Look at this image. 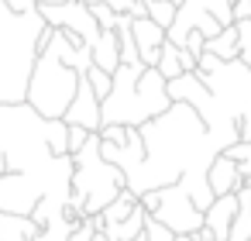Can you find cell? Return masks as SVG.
<instances>
[{
    "label": "cell",
    "instance_id": "6da1fadb",
    "mask_svg": "<svg viewBox=\"0 0 251 241\" xmlns=\"http://www.w3.org/2000/svg\"><path fill=\"white\" fill-rule=\"evenodd\" d=\"M45 35L49 25L38 7L21 14L11 11L7 0H0V107L28 100V80Z\"/></svg>",
    "mask_w": 251,
    "mask_h": 241
},
{
    "label": "cell",
    "instance_id": "7a4b0ae2",
    "mask_svg": "<svg viewBox=\"0 0 251 241\" xmlns=\"http://www.w3.org/2000/svg\"><path fill=\"white\" fill-rule=\"evenodd\" d=\"M172 107L169 97V80L155 66H117L110 93L100 100L103 124H124V128H141L145 121L165 114Z\"/></svg>",
    "mask_w": 251,
    "mask_h": 241
},
{
    "label": "cell",
    "instance_id": "3957f363",
    "mask_svg": "<svg viewBox=\"0 0 251 241\" xmlns=\"http://www.w3.org/2000/svg\"><path fill=\"white\" fill-rule=\"evenodd\" d=\"M127 189V176L103 159L100 134H90V141L73 155V189L66 200V220L83 224L86 217H97L107 210L110 200H117Z\"/></svg>",
    "mask_w": 251,
    "mask_h": 241
},
{
    "label": "cell",
    "instance_id": "277c9868",
    "mask_svg": "<svg viewBox=\"0 0 251 241\" xmlns=\"http://www.w3.org/2000/svg\"><path fill=\"white\" fill-rule=\"evenodd\" d=\"M83 73H76L52 45H49V35L42 42V52L35 59V69H31V80H28V107L49 121L62 117L76 97V86H79Z\"/></svg>",
    "mask_w": 251,
    "mask_h": 241
},
{
    "label": "cell",
    "instance_id": "5b68a950",
    "mask_svg": "<svg viewBox=\"0 0 251 241\" xmlns=\"http://www.w3.org/2000/svg\"><path fill=\"white\" fill-rule=\"evenodd\" d=\"M227 25H234V0H182L172 28L165 31L172 45H182L189 31H200L203 38L220 35Z\"/></svg>",
    "mask_w": 251,
    "mask_h": 241
},
{
    "label": "cell",
    "instance_id": "8992f818",
    "mask_svg": "<svg viewBox=\"0 0 251 241\" xmlns=\"http://www.w3.org/2000/svg\"><path fill=\"white\" fill-rule=\"evenodd\" d=\"M151 217H155L158 224H165L169 231H176V234L203 231V210L189 200V193H186L179 183H172V186L162 189V200H158V207H155Z\"/></svg>",
    "mask_w": 251,
    "mask_h": 241
},
{
    "label": "cell",
    "instance_id": "52a82bcc",
    "mask_svg": "<svg viewBox=\"0 0 251 241\" xmlns=\"http://www.w3.org/2000/svg\"><path fill=\"white\" fill-rule=\"evenodd\" d=\"M38 11H42V18H45L49 28H62V31L83 38L90 49H93V42L103 31L97 25V18H93V11H90L86 0H73V4H59V7H38Z\"/></svg>",
    "mask_w": 251,
    "mask_h": 241
},
{
    "label": "cell",
    "instance_id": "ba28073f",
    "mask_svg": "<svg viewBox=\"0 0 251 241\" xmlns=\"http://www.w3.org/2000/svg\"><path fill=\"white\" fill-rule=\"evenodd\" d=\"M45 189L31 172H14L7 169L0 176V210L7 214H35V207L42 203Z\"/></svg>",
    "mask_w": 251,
    "mask_h": 241
},
{
    "label": "cell",
    "instance_id": "9c48e42d",
    "mask_svg": "<svg viewBox=\"0 0 251 241\" xmlns=\"http://www.w3.org/2000/svg\"><path fill=\"white\" fill-rule=\"evenodd\" d=\"M62 121H66V124H83L86 131H100V124H103V114H100V97L93 93V86H90V80H86V76L79 80L76 97H73L69 110L62 114Z\"/></svg>",
    "mask_w": 251,
    "mask_h": 241
},
{
    "label": "cell",
    "instance_id": "30bf717a",
    "mask_svg": "<svg viewBox=\"0 0 251 241\" xmlns=\"http://www.w3.org/2000/svg\"><path fill=\"white\" fill-rule=\"evenodd\" d=\"M234 217H237V193L213 196V203L203 210V238L206 241H227Z\"/></svg>",
    "mask_w": 251,
    "mask_h": 241
},
{
    "label": "cell",
    "instance_id": "8fae6325",
    "mask_svg": "<svg viewBox=\"0 0 251 241\" xmlns=\"http://www.w3.org/2000/svg\"><path fill=\"white\" fill-rule=\"evenodd\" d=\"M131 38H134V45H138V59H141V66H155V62H158L162 45L169 42L165 28H162V25H155L148 14L131 21Z\"/></svg>",
    "mask_w": 251,
    "mask_h": 241
},
{
    "label": "cell",
    "instance_id": "7c38bea8",
    "mask_svg": "<svg viewBox=\"0 0 251 241\" xmlns=\"http://www.w3.org/2000/svg\"><path fill=\"white\" fill-rule=\"evenodd\" d=\"M206 183L213 189V196H224V193H237L244 186V176H241V165L237 159H230L227 152H217L210 169H206Z\"/></svg>",
    "mask_w": 251,
    "mask_h": 241
},
{
    "label": "cell",
    "instance_id": "4fadbf2b",
    "mask_svg": "<svg viewBox=\"0 0 251 241\" xmlns=\"http://www.w3.org/2000/svg\"><path fill=\"white\" fill-rule=\"evenodd\" d=\"M93 224H97V231L107 234V241H134V238L145 234L148 210H145L141 200H138V207H134L127 217H121V220H100V217H93Z\"/></svg>",
    "mask_w": 251,
    "mask_h": 241
},
{
    "label": "cell",
    "instance_id": "5bb4252c",
    "mask_svg": "<svg viewBox=\"0 0 251 241\" xmlns=\"http://www.w3.org/2000/svg\"><path fill=\"white\" fill-rule=\"evenodd\" d=\"M38 234H42V224L31 214L0 210V241H35Z\"/></svg>",
    "mask_w": 251,
    "mask_h": 241
},
{
    "label": "cell",
    "instance_id": "9a60e30c",
    "mask_svg": "<svg viewBox=\"0 0 251 241\" xmlns=\"http://www.w3.org/2000/svg\"><path fill=\"white\" fill-rule=\"evenodd\" d=\"M90 55H93V66L97 69H103V73L114 76L117 66H121V38H117V28H103L100 38L93 42Z\"/></svg>",
    "mask_w": 251,
    "mask_h": 241
},
{
    "label": "cell",
    "instance_id": "2e32d148",
    "mask_svg": "<svg viewBox=\"0 0 251 241\" xmlns=\"http://www.w3.org/2000/svg\"><path fill=\"white\" fill-rule=\"evenodd\" d=\"M203 52H210V55H217L220 62H230V59H237V28L234 25H227L220 35H213V38H206V45H203Z\"/></svg>",
    "mask_w": 251,
    "mask_h": 241
},
{
    "label": "cell",
    "instance_id": "e0dca14e",
    "mask_svg": "<svg viewBox=\"0 0 251 241\" xmlns=\"http://www.w3.org/2000/svg\"><path fill=\"white\" fill-rule=\"evenodd\" d=\"M155 69H158L165 80H176V76H182V73H186V66H182V45H172V42H165V45H162V52H158V62H155Z\"/></svg>",
    "mask_w": 251,
    "mask_h": 241
},
{
    "label": "cell",
    "instance_id": "ac0fdd59",
    "mask_svg": "<svg viewBox=\"0 0 251 241\" xmlns=\"http://www.w3.org/2000/svg\"><path fill=\"white\" fill-rule=\"evenodd\" d=\"M45 145L52 155H69V124L62 117L49 121V131H45Z\"/></svg>",
    "mask_w": 251,
    "mask_h": 241
},
{
    "label": "cell",
    "instance_id": "d6986e66",
    "mask_svg": "<svg viewBox=\"0 0 251 241\" xmlns=\"http://www.w3.org/2000/svg\"><path fill=\"white\" fill-rule=\"evenodd\" d=\"M134 207H138V196H134L131 189H124V193H121L117 200H110V203H107V210H103V214H97V217H100V220H121V217H127Z\"/></svg>",
    "mask_w": 251,
    "mask_h": 241
},
{
    "label": "cell",
    "instance_id": "ffe728a7",
    "mask_svg": "<svg viewBox=\"0 0 251 241\" xmlns=\"http://www.w3.org/2000/svg\"><path fill=\"white\" fill-rule=\"evenodd\" d=\"M145 7H148V18H151L155 25H162L165 31L172 28L176 11H179V4H176V0H151V4H145Z\"/></svg>",
    "mask_w": 251,
    "mask_h": 241
},
{
    "label": "cell",
    "instance_id": "44dd1931",
    "mask_svg": "<svg viewBox=\"0 0 251 241\" xmlns=\"http://www.w3.org/2000/svg\"><path fill=\"white\" fill-rule=\"evenodd\" d=\"M234 28H237V59L251 69V18L234 21Z\"/></svg>",
    "mask_w": 251,
    "mask_h": 241
},
{
    "label": "cell",
    "instance_id": "7402d4cb",
    "mask_svg": "<svg viewBox=\"0 0 251 241\" xmlns=\"http://www.w3.org/2000/svg\"><path fill=\"white\" fill-rule=\"evenodd\" d=\"M248 238H251V210L237 207V217H234V224H230L227 241H248Z\"/></svg>",
    "mask_w": 251,
    "mask_h": 241
},
{
    "label": "cell",
    "instance_id": "603a6c76",
    "mask_svg": "<svg viewBox=\"0 0 251 241\" xmlns=\"http://www.w3.org/2000/svg\"><path fill=\"white\" fill-rule=\"evenodd\" d=\"M227 155H230V159H237L241 176L251 183V141H237V145H230V148H227Z\"/></svg>",
    "mask_w": 251,
    "mask_h": 241
},
{
    "label": "cell",
    "instance_id": "cb8c5ba5",
    "mask_svg": "<svg viewBox=\"0 0 251 241\" xmlns=\"http://www.w3.org/2000/svg\"><path fill=\"white\" fill-rule=\"evenodd\" d=\"M90 11H93V18H97V25L100 28H117L127 14H117V11H110V4H90Z\"/></svg>",
    "mask_w": 251,
    "mask_h": 241
},
{
    "label": "cell",
    "instance_id": "d4e9b609",
    "mask_svg": "<svg viewBox=\"0 0 251 241\" xmlns=\"http://www.w3.org/2000/svg\"><path fill=\"white\" fill-rule=\"evenodd\" d=\"M86 80H90V86H93V93H97L100 100H103V97L110 93V86H114V76H110V73H103V69H97V66H90Z\"/></svg>",
    "mask_w": 251,
    "mask_h": 241
},
{
    "label": "cell",
    "instance_id": "484cf974",
    "mask_svg": "<svg viewBox=\"0 0 251 241\" xmlns=\"http://www.w3.org/2000/svg\"><path fill=\"white\" fill-rule=\"evenodd\" d=\"M131 131L134 128H124V124H100V141H107V145H124L127 138H131Z\"/></svg>",
    "mask_w": 251,
    "mask_h": 241
},
{
    "label": "cell",
    "instance_id": "4316f807",
    "mask_svg": "<svg viewBox=\"0 0 251 241\" xmlns=\"http://www.w3.org/2000/svg\"><path fill=\"white\" fill-rule=\"evenodd\" d=\"M90 134H97V131H86L83 124H69V155H76L90 141Z\"/></svg>",
    "mask_w": 251,
    "mask_h": 241
},
{
    "label": "cell",
    "instance_id": "83f0119b",
    "mask_svg": "<svg viewBox=\"0 0 251 241\" xmlns=\"http://www.w3.org/2000/svg\"><path fill=\"white\" fill-rule=\"evenodd\" d=\"M237 131H241V141H251V107L237 117Z\"/></svg>",
    "mask_w": 251,
    "mask_h": 241
},
{
    "label": "cell",
    "instance_id": "f1b7e54d",
    "mask_svg": "<svg viewBox=\"0 0 251 241\" xmlns=\"http://www.w3.org/2000/svg\"><path fill=\"white\" fill-rule=\"evenodd\" d=\"M251 18V0H234V21Z\"/></svg>",
    "mask_w": 251,
    "mask_h": 241
},
{
    "label": "cell",
    "instance_id": "f546056e",
    "mask_svg": "<svg viewBox=\"0 0 251 241\" xmlns=\"http://www.w3.org/2000/svg\"><path fill=\"white\" fill-rule=\"evenodd\" d=\"M237 207H244V210H251V183L244 179V186L237 189Z\"/></svg>",
    "mask_w": 251,
    "mask_h": 241
},
{
    "label": "cell",
    "instance_id": "4dcf8cb0",
    "mask_svg": "<svg viewBox=\"0 0 251 241\" xmlns=\"http://www.w3.org/2000/svg\"><path fill=\"white\" fill-rule=\"evenodd\" d=\"M176 241H206L203 231H193V234H176Z\"/></svg>",
    "mask_w": 251,
    "mask_h": 241
},
{
    "label": "cell",
    "instance_id": "1f68e13d",
    "mask_svg": "<svg viewBox=\"0 0 251 241\" xmlns=\"http://www.w3.org/2000/svg\"><path fill=\"white\" fill-rule=\"evenodd\" d=\"M38 7H59V4H73V0H35Z\"/></svg>",
    "mask_w": 251,
    "mask_h": 241
},
{
    "label": "cell",
    "instance_id": "d6a6232c",
    "mask_svg": "<svg viewBox=\"0 0 251 241\" xmlns=\"http://www.w3.org/2000/svg\"><path fill=\"white\" fill-rule=\"evenodd\" d=\"M93 241H107V234H103V231H97V234H93ZM134 241H145V234H141V238H134Z\"/></svg>",
    "mask_w": 251,
    "mask_h": 241
},
{
    "label": "cell",
    "instance_id": "836d02e7",
    "mask_svg": "<svg viewBox=\"0 0 251 241\" xmlns=\"http://www.w3.org/2000/svg\"><path fill=\"white\" fill-rule=\"evenodd\" d=\"M7 172V159H4V148H0V176Z\"/></svg>",
    "mask_w": 251,
    "mask_h": 241
},
{
    "label": "cell",
    "instance_id": "e575fe53",
    "mask_svg": "<svg viewBox=\"0 0 251 241\" xmlns=\"http://www.w3.org/2000/svg\"><path fill=\"white\" fill-rule=\"evenodd\" d=\"M86 4H110V0H86Z\"/></svg>",
    "mask_w": 251,
    "mask_h": 241
},
{
    "label": "cell",
    "instance_id": "d590c367",
    "mask_svg": "<svg viewBox=\"0 0 251 241\" xmlns=\"http://www.w3.org/2000/svg\"><path fill=\"white\" fill-rule=\"evenodd\" d=\"M141 4H151V0H141Z\"/></svg>",
    "mask_w": 251,
    "mask_h": 241
},
{
    "label": "cell",
    "instance_id": "8d00e7d4",
    "mask_svg": "<svg viewBox=\"0 0 251 241\" xmlns=\"http://www.w3.org/2000/svg\"><path fill=\"white\" fill-rule=\"evenodd\" d=\"M248 241H251V238H248Z\"/></svg>",
    "mask_w": 251,
    "mask_h": 241
}]
</instances>
